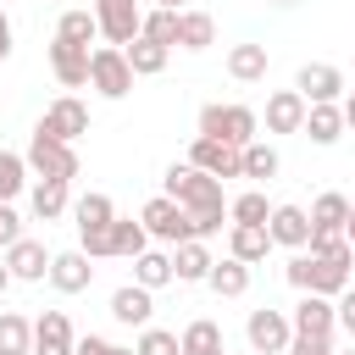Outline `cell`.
Wrapping results in <instances>:
<instances>
[{
    "label": "cell",
    "instance_id": "cell-43",
    "mask_svg": "<svg viewBox=\"0 0 355 355\" xmlns=\"http://www.w3.org/2000/svg\"><path fill=\"white\" fill-rule=\"evenodd\" d=\"M111 349H116V344H111V338H100V333H89V338H78V344H72V355H111Z\"/></svg>",
    "mask_w": 355,
    "mask_h": 355
},
{
    "label": "cell",
    "instance_id": "cell-1",
    "mask_svg": "<svg viewBox=\"0 0 355 355\" xmlns=\"http://www.w3.org/2000/svg\"><path fill=\"white\" fill-rule=\"evenodd\" d=\"M166 194L189 211V222H194V239H211V233H222V222H227V200H222V178H211V172H200V166H189V161H172L166 166Z\"/></svg>",
    "mask_w": 355,
    "mask_h": 355
},
{
    "label": "cell",
    "instance_id": "cell-8",
    "mask_svg": "<svg viewBox=\"0 0 355 355\" xmlns=\"http://www.w3.org/2000/svg\"><path fill=\"white\" fill-rule=\"evenodd\" d=\"M94 22H100L105 44H133L144 11H139V0H94Z\"/></svg>",
    "mask_w": 355,
    "mask_h": 355
},
{
    "label": "cell",
    "instance_id": "cell-19",
    "mask_svg": "<svg viewBox=\"0 0 355 355\" xmlns=\"http://www.w3.org/2000/svg\"><path fill=\"white\" fill-rule=\"evenodd\" d=\"M111 316H116L122 327H150V316H155V300H150V288H139V283H122V288L111 294Z\"/></svg>",
    "mask_w": 355,
    "mask_h": 355
},
{
    "label": "cell",
    "instance_id": "cell-32",
    "mask_svg": "<svg viewBox=\"0 0 355 355\" xmlns=\"http://www.w3.org/2000/svg\"><path fill=\"white\" fill-rule=\"evenodd\" d=\"M227 72L239 83H261L266 78V44H233L227 50Z\"/></svg>",
    "mask_w": 355,
    "mask_h": 355
},
{
    "label": "cell",
    "instance_id": "cell-11",
    "mask_svg": "<svg viewBox=\"0 0 355 355\" xmlns=\"http://www.w3.org/2000/svg\"><path fill=\"white\" fill-rule=\"evenodd\" d=\"M39 128L50 133V139H83L89 133V111H83V100H72V94H61V100H50L44 105V116H39Z\"/></svg>",
    "mask_w": 355,
    "mask_h": 355
},
{
    "label": "cell",
    "instance_id": "cell-41",
    "mask_svg": "<svg viewBox=\"0 0 355 355\" xmlns=\"http://www.w3.org/2000/svg\"><path fill=\"white\" fill-rule=\"evenodd\" d=\"M22 239V216L11 211V200H0V250H11Z\"/></svg>",
    "mask_w": 355,
    "mask_h": 355
},
{
    "label": "cell",
    "instance_id": "cell-12",
    "mask_svg": "<svg viewBox=\"0 0 355 355\" xmlns=\"http://www.w3.org/2000/svg\"><path fill=\"white\" fill-rule=\"evenodd\" d=\"M266 239L283 244V250H305V244H311V216H305V205H272Z\"/></svg>",
    "mask_w": 355,
    "mask_h": 355
},
{
    "label": "cell",
    "instance_id": "cell-10",
    "mask_svg": "<svg viewBox=\"0 0 355 355\" xmlns=\"http://www.w3.org/2000/svg\"><path fill=\"white\" fill-rule=\"evenodd\" d=\"M294 89L305 94V105H333V100L344 94V72H338L333 61H305L300 78H294Z\"/></svg>",
    "mask_w": 355,
    "mask_h": 355
},
{
    "label": "cell",
    "instance_id": "cell-15",
    "mask_svg": "<svg viewBox=\"0 0 355 355\" xmlns=\"http://www.w3.org/2000/svg\"><path fill=\"white\" fill-rule=\"evenodd\" d=\"M288 327H294V333L333 338V327H338V316H333V300H327V294H300V305L288 311Z\"/></svg>",
    "mask_w": 355,
    "mask_h": 355
},
{
    "label": "cell",
    "instance_id": "cell-18",
    "mask_svg": "<svg viewBox=\"0 0 355 355\" xmlns=\"http://www.w3.org/2000/svg\"><path fill=\"white\" fill-rule=\"evenodd\" d=\"M50 283H55L61 294H83V288L94 283L89 255H83V250H61V255H50Z\"/></svg>",
    "mask_w": 355,
    "mask_h": 355
},
{
    "label": "cell",
    "instance_id": "cell-52",
    "mask_svg": "<svg viewBox=\"0 0 355 355\" xmlns=\"http://www.w3.org/2000/svg\"><path fill=\"white\" fill-rule=\"evenodd\" d=\"M0 6H6V0H0Z\"/></svg>",
    "mask_w": 355,
    "mask_h": 355
},
{
    "label": "cell",
    "instance_id": "cell-45",
    "mask_svg": "<svg viewBox=\"0 0 355 355\" xmlns=\"http://www.w3.org/2000/svg\"><path fill=\"white\" fill-rule=\"evenodd\" d=\"M338 111H344V128H355V94H344V105H338Z\"/></svg>",
    "mask_w": 355,
    "mask_h": 355
},
{
    "label": "cell",
    "instance_id": "cell-3",
    "mask_svg": "<svg viewBox=\"0 0 355 355\" xmlns=\"http://www.w3.org/2000/svg\"><path fill=\"white\" fill-rule=\"evenodd\" d=\"M200 133L244 150V144L261 133V116H255L250 105H222V100H211V105H200Z\"/></svg>",
    "mask_w": 355,
    "mask_h": 355
},
{
    "label": "cell",
    "instance_id": "cell-40",
    "mask_svg": "<svg viewBox=\"0 0 355 355\" xmlns=\"http://www.w3.org/2000/svg\"><path fill=\"white\" fill-rule=\"evenodd\" d=\"M283 355H333V338H316V333H294Z\"/></svg>",
    "mask_w": 355,
    "mask_h": 355
},
{
    "label": "cell",
    "instance_id": "cell-2",
    "mask_svg": "<svg viewBox=\"0 0 355 355\" xmlns=\"http://www.w3.org/2000/svg\"><path fill=\"white\" fill-rule=\"evenodd\" d=\"M349 266H355V244L349 239H327V244H316V250H300L283 272H288V283L300 288V294H344L349 288Z\"/></svg>",
    "mask_w": 355,
    "mask_h": 355
},
{
    "label": "cell",
    "instance_id": "cell-4",
    "mask_svg": "<svg viewBox=\"0 0 355 355\" xmlns=\"http://www.w3.org/2000/svg\"><path fill=\"white\" fill-rule=\"evenodd\" d=\"M28 172H39V178H61V183H72L78 178V150L67 144V139H50L44 128H33V139H28Z\"/></svg>",
    "mask_w": 355,
    "mask_h": 355
},
{
    "label": "cell",
    "instance_id": "cell-22",
    "mask_svg": "<svg viewBox=\"0 0 355 355\" xmlns=\"http://www.w3.org/2000/svg\"><path fill=\"white\" fill-rule=\"evenodd\" d=\"M139 250H150V233H144V222H133V216H111V227H105V255H122V261H133Z\"/></svg>",
    "mask_w": 355,
    "mask_h": 355
},
{
    "label": "cell",
    "instance_id": "cell-30",
    "mask_svg": "<svg viewBox=\"0 0 355 355\" xmlns=\"http://www.w3.org/2000/svg\"><path fill=\"white\" fill-rule=\"evenodd\" d=\"M72 216H78V239H83V233H105L116 211H111V200H105V194H94V189H89L83 200H72Z\"/></svg>",
    "mask_w": 355,
    "mask_h": 355
},
{
    "label": "cell",
    "instance_id": "cell-50",
    "mask_svg": "<svg viewBox=\"0 0 355 355\" xmlns=\"http://www.w3.org/2000/svg\"><path fill=\"white\" fill-rule=\"evenodd\" d=\"M333 355H355V344H349V349H333Z\"/></svg>",
    "mask_w": 355,
    "mask_h": 355
},
{
    "label": "cell",
    "instance_id": "cell-48",
    "mask_svg": "<svg viewBox=\"0 0 355 355\" xmlns=\"http://www.w3.org/2000/svg\"><path fill=\"white\" fill-rule=\"evenodd\" d=\"M155 6H172V11H183V0H155Z\"/></svg>",
    "mask_w": 355,
    "mask_h": 355
},
{
    "label": "cell",
    "instance_id": "cell-46",
    "mask_svg": "<svg viewBox=\"0 0 355 355\" xmlns=\"http://www.w3.org/2000/svg\"><path fill=\"white\" fill-rule=\"evenodd\" d=\"M344 239L355 244V200H349V216H344Z\"/></svg>",
    "mask_w": 355,
    "mask_h": 355
},
{
    "label": "cell",
    "instance_id": "cell-27",
    "mask_svg": "<svg viewBox=\"0 0 355 355\" xmlns=\"http://www.w3.org/2000/svg\"><path fill=\"white\" fill-rule=\"evenodd\" d=\"M133 283L150 288V294L166 288V283H178V277H172V255H161V250H139V255H133Z\"/></svg>",
    "mask_w": 355,
    "mask_h": 355
},
{
    "label": "cell",
    "instance_id": "cell-35",
    "mask_svg": "<svg viewBox=\"0 0 355 355\" xmlns=\"http://www.w3.org/2000/svg\"><path fill=\"white\" fill-rule=\"evenodd\" d=\"M139 33H144V39H155V44H178V11H172V6H155V11H144Z\"/></svg>",
    "mask_w": 355,
    "mask_h": 355
},
{
    "label": "cell",
    "instance_id": "cell-26",
    "mask_svg": "<svg viewBox=\"0 0 355 355\" xmlns=\"http://www.w3.org/2000/svg\"><path fill=\"white\" fill-rule=\"evenodd\" d=\"M122 55H128V67H133V78H155V72H166V55H172V44H155V39H133V44H122Z\"/></svg>",
    "mask_w": 355,
    "mask_h": 355
},
{
    "label": "cell",
    "instance_id": "cell-39",
    "mask_svg": "<svg viewBox=\"0 0 355 355\" xmlns=\"http://www.w3.org/2000/svg\"><path fill=\"white\" fill-rule=\"evenodd\" d=\"M133 355H183V344H178V333H166V327H144L139 344H133Z\"/></svg>",
    "mask_w": 355,
    "mask_h": 355
},
{
    "label": "cell",
    "instance_id": "cell-5",
    "mask_svg": "<svg viewBox=\"0 0 355 355\" xmlns=\"http://www.w3.org/2000/svg\"><path fill=\"white\" fill-rule=\"evenodd\" d=\"M139 222H144V233H150V239H161V244H183V239H194V222H189V211H183L172 194L144 200Z\"/></svg>",
    "mask_w": 355,
    "mask_h": 355
},
{
    "label": "cell",
    "instance_id": "cell-33",
    "mask_svg": "<svg viewBox=\"0 0 355 355\" xmlns=\"http://www.w3.org/2000/svg\"><path fill=\"white\" fill-rule=\"evenodd\" d=\"M0 355H33V322L17 311H0Z\"/></svg>",
    "mask_w": 355,
    "mask_h": 355
},
{
    "label": "cell",
    "instance_id": "cell-20",
    "mask_svg": "<svg viewBox=\"0 0 355 355\" xmlns=\"http://www.w3.org/2000/svg\"><path fill=\"white\" fill-rule=\"evenodd\" d=\"M305 122V94L300 89H277L266 100V133H300Z\"/></svg>",
    "mask_w": 355,
    "mask_h": 355
},
{
    "label": "cell",
    "instance_id": "cell-24",
    "mask_svg": "<svg viewBox=\"0 0 355 355\" xmlns=\"http://www.w3.org/2000/svg\"><path fill=\"white\" fill-rule=\"evenodd\" d=\"M300 133H311V144H338V139H344V111H338V100H333V105H305Z\"/></svg>",
    "mask_w": 355,
    "mask_h": 355
},
{
    "label": "cell",
    "instance_id": "cell-31",
    "mask_svg": "<svg viewBox=\"0 0 355 355\" xmlns=\"http://www.w3.org/2000/svg\"><path fill=\"white\" fill-rule=\"evenodd\" d=\"M178 344H183V355H227V349H222V327H216L211 316L189 322V327L178 333Z\"/></svg>",
    "mask_w": 355,
    "mask_h": 355
},
{
    "label": "cell",
    "instance_id": "cell-9",
    "mask_svg": "<svg viewBox=\"0 0 355 355\" xmlns=\"http://www.w3.org/2000/svg\"><path fill=\"white\" fill-rule=\"evenodd\" d=\"M189 166H200V172H211V178H244V150L200 133V139L189 144Z\"/></svg>",
    "mask_w": 355,
    "mask_h": 355
},
{
    "label": "cell",
    "instance_id": "cell-6",
    "mask_svg": "<svg viewBox=\"0 0 355 355\" xmlns=\"http://www.w3.org/2000/svg\"><path fill=\"white\" fill-rule=\"evenodd\" d=\"M89 83H94L105 100H122V94L133 89V67H128L122 44H100V50H89Z\"/></svg>",
    "mask_w": 355,
    "mask_h": 355
},
{
    "label": "cell",
    "instance_id": "cell-17",
    "mask_svg": "<svg viewBox=\"0 0 355 355\" xmlns=\"http://www.w3.org/2000/svg\"><path fill=\"white\" fill-rule=\"evenodd\" d=\"M72 322H67V311H44V316H33V355H72Z\"/></svg>",
    "mask_w": 355,
    "mask_h": 355
},
{
    "label": "cell",
    "instance_id": "cell-23",
    "mask_svg": "<svg viewBox=\"0 0 355 355\" xmlns=\"http://www.w3.org/2000/svg\"><path fill=\"white\" fill-rule=\"evenodd\" d=\"M205 272H211V250H205V239H183V244H172V277H178V283H205Z\"/></svg>",
    "mask_w": 355,
    "mask_h": 355
},
{
    "label": "cell",
    "instance_id": "cell-49",
    "mask_svg": "<svg viewBox=\"0 0 355 355\" xmlns=\"http://www.w3.org/2000/svg\"><path fill=\"white\" fill-rule=\"evenodd\" d=\"M111 355H133V349H122V344H116V349H111Z\"/></svg>",
    "mask_w": 355,
    "mask_h": 355
},
{
    "label": "cell",
    "instance_id": "cell-16",
    "mask_svg": "<svg viewBox=\"0 0 355 355\" xmlns=\"http://www.w3.org/2000/svg\"><path fill=\"white\" fill-rule=\"evenodd\" d=\"M50 72H55L61 89H83L89 83V50L67 44V39H50Z\"/></svg>",
    "mask_w": 355,
    "mask_h": 355
},
{
    "label": "cell",
    "instance_id": "cell-42",
    "mask_svg": "<svg viewBox=\"0 0 355 355\" xmlns=\"http://www.w3.org/2000/svg\"><path fill=\"white\" fill-rule=\"evenodd\" d=\"M333 316H338V327H344V333L355 338V288H344V294H338V305H333Z\"/></svg>",
    "mask_w": 355,
    "mask_h": 355
},
{
    "label": "cell",
    "instance_id": "cell-25",
    "mask_svg": "<svg viewBox=\"0 0 355 355\" xmlns=\"http://www.w3.org/2000/svg\"><path fill=\"white\" fill-rule=\"evenodd\" d=\"M205 288L216 294V300H239L244 288H250V266L244 261H211V272H205Z\"/></svg>",
    "mask_w": 355,
    "mask_h": 355
},
{
    "label": "cell",
    "instance_id": "cell-51",
    "mask_svg": "<svg viewBox=\"0 0 355 355\" xmlns=\"http://www.w3.org/2000/svg\"><path fill=\"white\" fill-rule=\"evenodd\" d=\"M250 355H255V349H250Z\"/></svg>",
    "mask_w": 355,
    "mask_h": 355
},
{
    "label": "cell",
    "instance_id": "cell-47",
    "mask_svg": "<svg viewBox=\"0 0 355 355\" xmlns=\"http://www.w3.org/2000/svg\"><path fill=\"white\" fill-rule=\"evenodd\" d=\"M11 288V266H6V255H0V294Z\"/></svg>",
    "mask_w": 355,
    "mask_h": 355
},
{
    "label": "cell",
    "instance_id": "cell-13",
    "mask_svg": "<svg viewBox=\"0 0 355 355\" xmlns=\"http://www.w3.org/2000/svg\"><path fill=\"white\" fill-rule=\"evenodd\" d=\"M305 216H311V244H305V250H316L322 239H344L349 200H344V194H316V205H311Z\"/></svg>",
    "mask_w": 355,
    "mask_h": 355
},
{
    "label": "cell",
    "instance_id": "cell-34",
    "mask_svg": "<svg viewBox=\"0 0 355 355\" xmlns=\"http://www.w3.org/2000/svg\"><path fill=\"white\" fill-rule=\"evenodd\" d=\"M94 33H100V22H94V11H67L61 22H55V39H67V44H94Z\"/></svg>",
    "mask_w": 355,
    "mask_h": 355
},
{
    "label": "cell",
    "instance_id": "cell-36",
    "mask_svg": "<svg viewBox=\"0 0 355 355\" xmlns=\"http://www.w3.org/2000/svg\"><path fill=\"white\" fill-rule=\"evenodd\" d=\"M266 216H272V205H266L261 189H244L239 200H227V222H261L266 227Z\"/></svg>",
    "mask_w": 355,
    "mask_h": 355
},
{
    "label": "cell",
    "instance_id": "cell-44",
    "mask_svg": "<svg viewBox=\"0 0 355 355\" xmlns=\"http://www.w3.org/2000/svg\"><path fill=\"white\" fill-rule=\"evenodd\" d=\"M11 55V17H6V6H0V61Z\"/></svg>",
    "mask_w": 355,
    "mask_h": 355
},
{
    "label": "cell",
    "instance_id": "cell-28",
    "mask_svg": "<svg viewBox=\"0 0 355 355\" xmlns=\"http://www.w3.org/2000/svg\"><path fill=\"white\" fill-rule=\"evenodd\" d=\"M178 44H183V50H211V44H216L211 11H178Z\"/></svg>",
    "mask_w": 355,
    "mask_h": 355
},
{
    "label": "cell",
    "instance_id": "cell-21",
    "mask_svg": "<svg viewBox=\"0 0 355 355\" xmlns=\"http://www.w3.org/2000/svg\"><path fill=\"white\" fill-rule=\"evenodd\" d=\"M266 250H272V239H266L261 222H233V227H227V255H233V261L255 266V261H266Z\"/></svg>",
    "mask_w": 355,
    "mask_h": 355
},
{
    "label": "cell",
    "instance_id": "cell-14",
    "mask_svg": "<svg viewBox=\"0 0 355 355\" xmlns=\"http://www.w3.org/2000/svg\"><path fill=\"white\" fill-rule=\"evenodd\" d=\"M6 266H11V283H39V277H50V250L22 233V239L6 250Z\"/></svg>",
    "mask_w": 355,
    "mask_h": 355
},
{
    "label": "cell",
    "instance_id": "cell-38",
    "mask_svg": "<svg viewBox=\"0 0 355 355\" xmlns=\"http://www.w3.org/2000/svg\"><path fill=\"white\" fill-rule=\"evenodd\" d=\"M244 178H277V150L261 144V139H250L244 144Z\"/></svg>",
    "mask_w": 355,
    "mask_h": 355
},
{
    "label": "cell",
    "instance_id": "cell-37",
    "mask_svg": "<svg viewBox=\"0 0 355 355\" xmlns=\"http://www.w3.org/2000/svg\"><path fill=\"white\" fill-rule=\"evenodd\" d=\"M28 189V161L17 150H0V200H17Z\"/></svg>",
    "mask_w": 355,
    "mask_h": 355
},
{
    "label": "cell",
    "instance_id": "cell-7",
    "mask_svg": "<svg viewBox=\"0 0 355 355\" xmlns=\"http://www.w3.org/2000/svg\"><path fill=\"white\" fill-rule=\"evenodd\" d=\"M244 338H250V349H255V355H283V349H288V338H294V327H288V316H283V311L261 305V311H250Z\"/></svg>",
    "mask_w": 355,
    "mask_h": 355
},
{
    "label": "cell",
    "instance_id": "cell-29",
    "mask_svg": "<svg viewBox=\"0 0 355 355\" xmlns=\"http://www.w3.org/2000/svg\"><path fill=\"white\" fill-rule=\"evenodd\" d=\"M67 189H72V183H61V178H39V183H33V216H39V222H55V216L72 205Z\"/></svg>",
    "mask_w": 355,
    "mask_h": 355
}]
</instances>
